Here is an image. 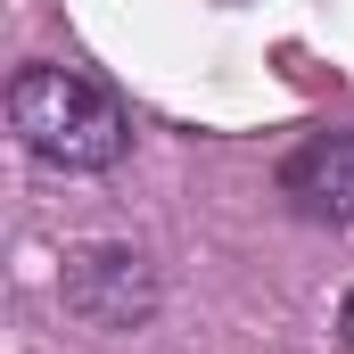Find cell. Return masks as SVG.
<instances>
[{
	"label": "cell",
	"mask_w": 354,
	"mask_h": 354,
	"mask_svg": "<svg viewBox=\"0 0 354 354\" xmlns=\"http://www.w3.org/2000/svg\"><path fill=\"white\" fill-rule=\"evenodd\" d=\"M58 297H66V313L83 330L124 338V330H149V313H157V264L140 248H124V239H91V248L66 256Z\"/></svg>",
	"instance_id": "2"
},
{
	"label": "cell",
	"mask_w": 354,
	"mask_h": 354,
	"mask_svg": "<svg viewBox=\"0 0 354 354\" xmlns=\"http://www.w3.org/2000/svg\"><path fill=\"white\" fill-rule=\"evenodd\" d=\"M8 132H17V149H25L33 165H50V174H115L124 149H132L124 99L99 83V75L50 66V58L17 66V83H8Z\"/></svg>",
	"instance_id": "1"
},
{
	"label": "cell",
	"mask_w": 354,
	"mask_h": 354,
	"mask_svg": "<svg viewBox=\"0 0 354 354\" xmlns=\"http://www.w3.org/2000/svg\"><path fill=\"white\" fill-rule=\"evenodd\" d=\"M338 338H346V354H354V288H346V305H338Z\"/></svg>",
	"instance_id": "4"
},
{
	"label": "cell",
	"mask_w": 354,
	"mask_h": 354,
	"mask_svg": "<svg viewBox=\"0 0 354 354\" xmlns=\"http://www.w3.org/2000/svg\"><path fill=\"white\" fill-rule=\"evenodd\" d=\"M280 198L305 223L354 231V132H313L280 157Z\"/></svg>",
	"instance_id": "3"
}]
</instances>
